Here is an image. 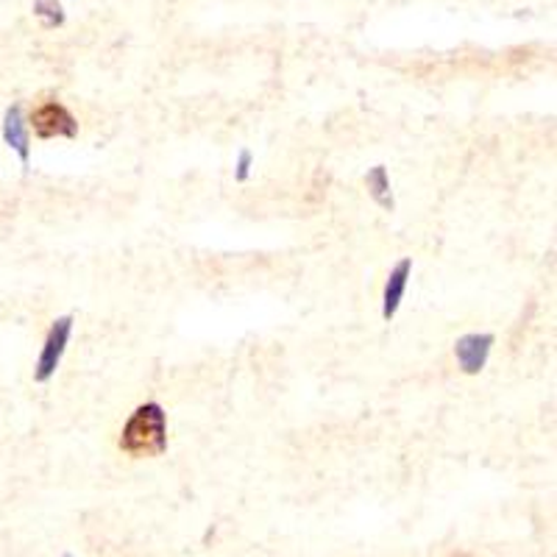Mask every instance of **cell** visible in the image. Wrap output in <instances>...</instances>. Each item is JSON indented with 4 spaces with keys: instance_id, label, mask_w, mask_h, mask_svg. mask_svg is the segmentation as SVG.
Wrapping results in <instances>:
<instances>
[{
    "instance_id": "obj_1",
    "label": "cell",
    "mask_w": 557,
    "mask_h": 557,
    "mask_svg": "<svg viewBox=\"0 0 557 557\" xmlns=\"http://www.w3.org/2000/svg\"><path fill=\"white\" fill-rule=\"evenodd\" d=\"M123 455L132 460H146L168 451V410L159 401H143L128 412L117 437Z\"/></svg>"
},
{
    "instance_id": "obj_2",
    "label": "cell",
    "mask_w": 557,
    "mask_h": 557,
    "mask_svg": "<svg viewBox=\"0 0 557 557\" xmlns=\"http://www.w3.org/2000/svg\"><path fill=\"white\" fill-rule=\"evenodd\" d=\"M73 335H76V315H73V312H64V315L53 318V323L48 326V335H45L42 341V348H39L37 362H34L32 376L37 385H48V382L57 376Z\"/></svg>"
},
{
    "instance_id": "obj_3",
    "label": "cell",
    "mask_w": 557,
    "mask_h": 557,
    "mask_svg": "<svg viewBox=\"0 0 557 557\" xmlns=\"http://www.w3.org/2000/svg\"><path fill=\"white\" fill-rule=\"evenodd\" d=\"M28 128L37 139H76L82 126L78 117L62 101H45L28 114Z\"/></svg>"
},
{
    "instance_id": "obj_4",
    "label": "cell",
    "mask_w": 557,
    "mask_h": 557,
    "mask_svg": "<svg viewBox=\"0 0 557 557\" xmlns=\"http://www.w3.org/2000/svg\"><path fill=\"white\" fill-rule=\"evenodd\" d=\"M0 137L7 143L9 151L20 159L23 173H32V153H34V137L28 128V112L23 103H12L3 112V123H0Z\"/></svg>"
},
{
    "instance_id": "obj_5",
    "label": "cell",
    "mask_w": 557,
    "mask_h": 557,
    "mask_svg": "<svg viewBox=\"0 0 557 557\" xmlns=\"http://www.w3.org/2000/svg\"><path fill=\"white\" fill-rule=\"evenodd\" d=\"M496 335L494 332H466L455 341V362L460 374L480 376L487 368V360L494 355Z\"/></svg>"
},
{
    "instance_id": "obj_6",
    "label": "cell",
    "mask_w": 557,
    "mask_h": 557,
    "mask_svg": "<svg viewBox=\"0 0 557 557\" xmlns=\"http://www.w3.org/2000/svg\"><path fill=\"white\" fill-rule=\"evenodd\" d=\"M412 278V260L410 257H401L396 265L391 268L385 278V287H382V321H393L399 315L401 305H405L407 287H410Z\"/></svg>"
},
{
    "instance_id": "obj_7",
    "label": "cell",
    "mask_w": 557,
    "mask_h": 557,
    "mask_svg": "<svg viewBox=\"0 0 557 557\" xmlns=\"http://www.w3.org/2000/svg\"><path fill=\"white\" fill-rule=\"evenodd\" d=\"M366 190L371 196V201L382 209V212H396V193H393L391 171L387 165H374L366 173Z\"/></svg>"
},
{
    "instance_id": "obj_8",
    "label": "cell",
    "mask_w": 557,
    "mask_h": 557,
    "mask_svg": "<svg viewBox=\"0 0 557 557\" xmlns=\"http://www.w3.org/2000/svg\"><path fill=\"white\" fill-rule=\"evenodd\" d=\"M34 17L45 32H57L67 26V12H64L62 0H34Z\"/></svg>"
},
{
    "instance_id": "obj_9",
    "label": "cell",
    "mask_w": 557,
    "mask_h": 557,
    "mask_svg": "<svg viewBox=\"0 0 557 557\" xmlns=\"http://www.w3.org/2000/svg\"><path fill=\"white\" fill-rule=\"evenodd\" d=\"M253 165H257V157H253L251 148H240L235 157V182L248 184L253 176Z\"/></svg>"
},
{
    "instance_id": "obj_10",
    "label": "cell",
    "mask_w": 557,
    "mask_h": 557,
    "mask_svg": "<svg viewBox=\"0 0 557 557\" xmlns=\"http://www.w3.org/2000/svg\"><path fill=\"white\" fill-rule=\"evenodd\" d=\"M62 557H76V555H70V552H64V555Z\"/></svg>"
}]
</instances>
